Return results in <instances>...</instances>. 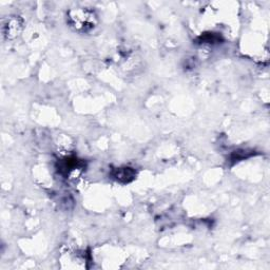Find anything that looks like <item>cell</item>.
I'll return each instance as SVG.
<instances>
[{
	"label": "cell",
	"mask_w": 270,
	"mask_h": 270,
	"mask_svg": "<svg viewBox=\"0 0 270 270\" xmlns=\"http://www.w3.org/2000/svg\"><path fill=\"white\" fill-rule=\"evenodd\" d=\"M21 28H22V24L19 21V19L16 17L12 18L7 21V24L4 27V35L7 38L16 37L19 34Z\"/></svg>",
	"instance_id": "cell-3"
},
{
	"label": "cell",
	"mask_w": 270,
	"mask_h": 270,
	"mask_svg": "<svg viewBox=\"0 0 270 270\" xmlns=\"http://www.w3.org/2000/svg\"><path fill=\"white\" fill-rule=\"evenodd\" d=\"M98 22L94 11L89 9L71 10L68 13V24L79 33H89L94 30Z\"/></svg>",
	"instance_id": "cell-1"
},
{
	"label": "cell",
	"mask_w": 270,
	"mask_h": 270,
	"mask_svg": "<svg viewBox=\"0 0 270 270\" xmlns=\"http://www.w3.org/2000/svg\"><path fill=\"white\" fill-rule=\"evenodd\" d=\"M136 176V172L133 170L132 168L129 167H123V168H117L112 172V177L119 183L127 184L132 182Z\"/></svg>",
	"instance_id": "cell-2"
}]
</instances>
